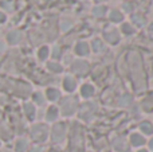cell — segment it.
I'll use <instances>...</instances> for the list:
<instances>
[{
  "label": "cell",
  "mask_w": 153,
  "mask_h": 152,
  "mask_svg": "<svg viewBox=\"0 0 153 152\" xmlns=\"http://www.w3.org/2000/svg\"><path fill=\"white\" fill-rule=\"evenodd\" d=\"M47 127L43 125V124H38V125H34L31 129V137L35 140V142H45L47 139Z\"/></svg>",
  "instance_id": "6da1fadb"
},
{
  "label": "cell",
  "mask_w": 153,
  "mask_h": 152,
  "mask_svg": "<svg viewBox=\"0 0 153 152\" xmlns=\"http://www.w3.org/2000/svg\"><path fill=\"white\" fill-rule=\"evenodd\" d=\"M75 107H76L75 100H73V98L65 100L63 105H62V108H63V109H62V110H63V115H66V116L73 115V113H74V110H75Z\"/></svg>",
  "instance_id": "7a4b0ae2"
},
{
  "label": "cell",
  "mask_w": 153,
  "mask_h": 152,
  "mask_svg": "<svg viewBox=\"0 0 153 152\" xmlns=\"http://www.w3.org/2000/svg\"><path fill=\"white\" fill-rule=\"evenodd\" d=\"M63 137H65V125L63 124H58L53 129V140L54 142H62Z\"/></svg>",
  "instance_id": "3957f363"
},
{
  "label": "cell",
  "mask_w": 153,
  "mask_h": 152,
  "mask_svg": "<svg viewBox=\"0 0 153 152\" xmlns=\"http://www.w3.org/2000/svg\"><path fill=\"white\" fill-rule=\"evenodd\" d=\"M73 70H74L75 73H79V74H83V73L87 72V63L86 62H75L74 65H73Z\"/></svg>",
  "instance_id": "277c9868"
},
{
  "label": "cell",
  "mask_w": 153,
  "mask_h": 152,
  "mask_svg": "<svg viewBox=\"0 0 153 152\" xmlns=\"http://www.w3.org/2000/svg\"><path fill=\"white\" fill-rule=\"evenodd\" d=\"M20 39H22L20 32H16V31L10 32V34H8V37H7V40L11 43V45H16V43H19V42H20Z\"/></svg>",
  "instance_id": "5b68a950"
},
{
  "label": "cell",
  "mask_w": 153,
  "mask_h": 152,
  "mask_svg": "<svg viewBox=\"0 0 153 152\" xmlns=\"http://www.w3.org/2000/svg\"><path fill=\"white\" fill-rule=\"evenodd\" d=\"M63 86H65V90L73 92L75 89V80L71 77H66L63 81Z\"/></svg>",
  "instance_id": "8992f818"
},
{
  "label": "cell",
  "mask_w": 153,
  "mask_h": 152,
  "mask_svg": "<svg viewBox=\"0 0 153 152\" xmlns=\"http://www.w3.org/2000/svg\"><path fill=\"white\" fill-rule=\"evenodd\" d=\"M27 147H28V144H27V140L19 139L18 142H16V144H15V151L16 152H26L27 151Z\"/></svg>",
  "instance_id": "52a82bcc"
},
{
  "label": "cell",
  "mask_w": 153,
  "mask_h": 152,
  "mask_svg": "<svg viewBox=\"0 0 153 152\" xmlns=\"http://www.w3.org/2000/svg\"><path fill=\"white\" fill-rule=\"evenodd\" d=\"M130 140H132V144L134 145V147H138V145H143L144 143H145V139H144L141 135H132V137H130Z\"/></svg>",
  "instance_id": "ba28073f"
},
{
  "label": "cell",
  "mask_w": 153,
  "mask_h": 152,
  "mask_svg": "<svg viewBox=\"0 0 153 152\" xmlns=\"http://www.w3.org/2000/svg\"><path fill=\"white\" fill-rule=\"evenodd\" d=\"M114 148L120 152H125L128 150L126 143H125V140H122V139H117L116 142H114Z\"/></svg>",
  "instance_id": "9c48e42d"
},
{
  "label": "cell",
  "mask_w": 153,
  "mask_h": 152,
  "mask_svg": "<svg viewBox=\"0 0 153 152\" xmlns=\"http://www.w3.org/2000/svg\"><path fill=\"white\" fill-rule=\"evenodd\" d=\"M24 112H26L27 117L30 118V120H32L35 116V108L32 104H24Z\"/></svg>",
  "instance_id": "30bf717a"
},
{
  "label": "cell",
  "mask_w": 153,
  "mask_h": 152,
  "mask_svg": "<svg viewBox=\"0 0 153 152\" xmlns=\"http://www.w3.org/2000/svg\"><path fill=\"white\" fill-rule=\"evenodd\" d=\"M94 93V88L91 85H83L81 89V94L83 97H90L91 94Z\"/></svg>",
  "instance_id": "8fae6325"
},
{
  "label": "cell",
  "mask_w": 153,
  "mask_h": 152,
  "mask_svg": "<svg viewBox=\"0 0 153 152\" xmlns=\"http://www.w3.org/2000/svg\"><path fill=\"white\" fill-rule=\"evenodd\" d=\"M56 116H58V109H56L55 107H50L47 110V120L48 121H54L56 118Z\"/></svg>",
  "instance_id": "7c38bea8"
},
{
  "label": "cell",
  "mask_w": 153,
  "mask_h": 152,
  "mask_svg": "<svg viewBox=\"0 0 153 152\" xmlns=\"http://www.w3.org/2000/svg\"><path fill=\"white\" fill-rule=\"evenodd\" d=\"M47 97L51 101H55L58 97H61V93H59L56 89H47Z\"/></svg>",
  "instance_id": "4fadbf2b"
},
{
  "label": "cell",
  "mask_w": 153,
  "mask_h": 152,
  "mask_svg": "<svg viewBox=\"0 0 153 152\" xmlns=\"http://www.w3.org/2000/svg\"><path fill=\"white\" fill-rule=\"evenodd\" d=\"M75 50H76V54H79V55H86L87 51H89V47H87L86 43H79Z\"/></svg>",
  "instance_id": "5bb4252c"
},
{
  "label": "cell",
  "mask_w": 153,
  "mask_h": 152,
  "mask_svg": "<svg viewBox=\"0 0 153 152\" xmlns=\"http://www.w3.org/2000/svg\"><path fill=\"white\" fill-rule=\"evenodd\" d=\"M141 131H143L145 135H151L153 132L152 124L151 123H143V124H141Z\"/></svg>",
  "instance_id": "9a60e30c"
},
{
  "label": "cell",
  "mask_w": 153,
  "mask_h": 152,
  "mask_svg": "<svg viewBox=\"0 0 153 152\" xmlns=\"http://www.w3.org/2000/svg\"><path fill=\"white\" fill-rule=\"evenodd\" d=\"M47 55H48V48L47 47H42L39 50V58L40 59H46L47 58Z\"/></svg>",
  "instance_id": "2e32d148"
},
{
  "label": "cell",
  "mask_w": 153,
  "mask_h": 152,
  "mask_svg": "<svg viewBox=\"0 0 153 152\" xmlns=\"http://www.w3.org/2000/svg\"><path fill=\"white\" fill-rule=\"evenodd\" d=\"M48 69H50L51 72L58 73V72H61V70H62V67L59 66L58 63H48Z\"/></svg>",
  "instance_id": "e0dca14e"
},
{
  "label": "cell",
  "mask_w": 153,
  "mask_h": 152,
  "mask_svg": "<svg viewBox=\"0 0 153 152\" xmlns=\"http://www.w3.org/2000/svg\"><path fill=\"white\" fill-rule=\"evenodd\" d=\"M34 101H35V102H38L39 105H42V104H43L42 94H40V93H35V94H34Z\"/></svg>",
  "instance_id": "ac0fdd59"
},
{
  "label": "cell",
  "mask_w": 153,
  "mask_h": 152,
  "mask_svg": "<svg viewBox=\"0 0 153 152\" xmlns=\"http://www.w3.org/2000/svg\"><path fill=\"white\" fill-rule=\"evenodd\" d=\"M111 20H121V16H120V13L118 12H113L111 13Z\"/></svg>",
  "instance_id": "d6986e66"
},
{
  "label": "cell",
  "mask_w": 153,
  "mask_h": 152,
  "mask_svg": "<svg viewBox=\"0 0 153 152\" xmlns=\"http://www.w3.org/2000/svg\"><path fill=\"white\" fill-rule=\"evenodd\" d=\"M129 101H130V97H129V96H125V98H122V100H121V105H126V104H129Z\"/></svg>",
  "instance_id": "ffe728a7"
},
{
  "label": "cell",
  "mask_w": 153,
  "mask_h": 152,
  "mask_svg": "<svg viewBox=\"0 0 153 152\" xmlns=\"http://www.w3.org/2000/svg\"><path fill=\"white\" fill-rule=\"evenodd\" d=\"M30 152H42V148H40V147H32Z\"/></svg>",
  "instance_id": "44dd1931"
},
{
  "label": "cell",
  "mask_w": 153,
  "mask_h": 152,
  "mask_svg": "<svg viewBox=\"0 0 153 152\" xmlns=\"http://www.w3.org/2000/svg\"><path fill=\"white\" fill-rule=\"evenodd\" d=\"M1 7H4V8H8V10H11V5H8V3H5V1H3V3H1Z\"/></svg>",
  "instance_id": "7402d4cb"
},
{
  "label": "cell",
  "mask_w": 153,
  "mask_h": 152,
  "mask_svg": "<svg viewBox=\"0 0 153 152\" xmlns=\"http://www.w3.org/2000/svg\"><path fill=\"white\" fill-rule=\"evenodd\" d=\"M4 20H5V15H4V13L0 12V23H3Z\"/></svg>",
  "instance_id": "603a6c76"
},
{
  "label": "cell",
  "mask_w": 153,
  "mask_h": 152,
  "mask_svg": "<svg viewBox=\"0 0 153 152\" xmlns=\"http://www.w3.org/2000/svg\"><path fill=\"white\" fill-rule=\"evenodd\" d=\"M151 150H152V151H153V139H152V140H151Z\"/></svg>",
  "instance_id": "cb8c5ba5"
},
{
  "label": "cell",
  "mask_w": 153,
  "mask_h": 152,
  "mask_svg": "<svg viewBox=\"0 0 153 152\" xmlns=\"http://www.w3.org/2000/svg\"><path fill=\"white\" fill-rule=\"evenodd\" d=\"M0 50H3V45H1V43H0Z\"/></svg>",
  "instance_id": "d4e9b609"
},
{
  "label": "cell",
  "mask_w": 153,
  "mask_h": 152,
  "mask_svg": "<svg viewBox=\"0 0 153 152\" xmlns=\"http://www.w3.org/2000/svg\"><path fill=\"white\" fill-rule=\"evenodd\" d=\"M138 152H148V151H145V150H141V151H138Z\"/></svg>",
  "instance_id": "484cf974"
},
{
  "label": "cell",
  "mask_w": 153,
  "mask_h": 152,
  "mask_svg": "<svg viewBox=\"0 0 153 152\" xmlns=\"http://www.w3.org/2000/svg\"><path fill=\"white\" fill-rule=\"evenodd\" d=\"M0 145H1V143H0Z\"/></svg>",
  "instance_id": "4316f807"
}]
</instances>
